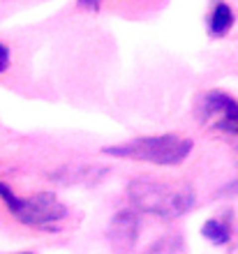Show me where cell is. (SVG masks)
<instances>
[{
	"label": "cell",
	"mask_w": 238,
	"mask_h": 254,
	"mask_svg": "<svg viewBox=\"0 0 238 254\" xmlns=\"http://www.w3.org/2000/svg\"><path fill=\"white\" fill-rule=\"evenodd\" d=\"M127 196L137 210H144L148 215L173 220L185 215L194 203V192L190 185L180 181H162V178H134L127 185Z\"/></svg>",
	"instance_id": "cell-1"
},
{
	"label": "cell",
	"mask_w": 238,
	"mask_h": 254,
	"mask_svg": "<svg viewBox=\"0 0 238 254\" xmlns=\"http://www.w3.org/2000/svg\"><path fill=\"white\" fill-rule=\"evenodd\" d=\"M192 139L178 134H162V136H139L134 141L120 143V146L104 148L106 155L113 157H127L137 162H151L158 167H178L180 162L192 153Z\"/></svg>",
	"instance_id": "cell-2"
},
{
	"label": "cell",
	"mask_w": 238,
	"mask_h": 254,
	"mask_svg": "<svg viewBox=\"0 0 238 254\" xmlns=\"http://www.w3.org/2000/svg\"><path fill=\"white\" fill-rule=\"evenodd\" d=\"M12 215L19 222L28 224V227H51V224H56V222H60L65 217L67 208L53 194L40 192L35 196L21 199Z\"/></svg>",
	"instance_id": "cell-3"
},
{
	"label": "cell",
	"mask_w": 238,
	"mask_h": 254,
	"mask_svg": "<svg viewBox=\"0 0 238 254\" xmlns=\"http://www.w3.org/2000/svg\"><path fill=\"white\" fill-rule=\"evenodd\" d=\"M213 116H218V129L232 134L238 132V100H234L232 95L222 93V90H211L199 100V121L206 123Z\"/></svg>",
	"instance_id": "cell-4"
},
{
	"label": "cell",
	"mask_w": 238,
	"mask_h": 254,
	"mask_svg": "<svg viewBox=\"0 0 238 254\" xmlns=\"http://www.w3.org/2000/svg\"><path fill=\"white\" fill-rule=\"evenodd\" d=\"M139 238V215L134 210H120L111 220L109 241L116 252H130Z\"/></svg>",
	"instance_id": "cell-5"
},
{
	"label": "cell",
	"mask_w": 238,
	"mask_h": 254,
	"mask_svg": "<svg viewBox=\"0 0 238 254\" xmlns=\"http://www.w3.org/2000/svg\"><path fill=\"white\" fill-rule=\"evenodd\" d=\"M234 21H236L234 9L220 0L218 5L213 7L211 16H208V33H211V37H225L234 28Z\"/></svg>",
	"instance_id": "cell-6"
},
{
	"label": "cell",
	"mask_w": 238,
	"mask_h": 254,
	"mask_svg": "<svg viewBox=\"0 0 238 254\" xmlns=\"http://www.w3.org/2000/svg\"><path fill=\"white\" fill-rule=\"evenodd\" d=\"M201 236L213 245H227L232 241V227H229V222L220 220V217H211V220L204 222Z\"/></svg>",
	"instance_id": "cell-7"
},
{
	"label": "cell",
	"mask_w": 238,
	"mask_h": 254,
	"mask_svg": "<svg viewBox=\"0 0 238 254\" xmlns=\"http://www.w3.org/2000/svg\"><path fill=\"white\" fill-rule=\"evenodd\" d=\"M180 250V238L178 236H164V238H159L148 254H176Z\"/></svg>",
	"instance_id": "cell-8"
},
{
	"label": "cell",
	"mask_w": 238,
	"mask_h": 254,
	"mask_svg": "<svg viewBox=\"0 0 238 254\" xmlns=\"http://www.w3.org/2000/svg\"><path fill=\"white\" fill-rule=\"evenodd\" d=\"M0 199L5 201V206H7V210L9 213H14L16 210V206H19V201H21V196H16V194L12 192V190L7 188L5 183L0 181Z\"/></svg>",
	"instance_id": "cell-9"
},
{
	"label": "cell",
	"mask_w": 238,
	"mask_h": 254,
	"mask_svg": "<svg viewBox=\"0 0 238 254\" xmlns=\"http://www.w3.org/2000/svg\"><path fill=\"white\" fill-rule=\"evenodd\" d=\"M7 67H9V49L0 42V74L5 72Z\"/></svg>",
	"instance_id": "cell-10"
},
{
	"label": "cell",
	"mask_w": 238,
	"mask_h": 254,
	"mask_svg": "<svg viewBox=\"0 0 238 254\" xmlns=\"http://www.w3.org/2000/svg\"><path fill=\"white\" fill-rule=\"evenodd\" d=\"M102 0H79V7H88V9H97Z\"/></svg>",
	"instance_id": "cell-11"
},
{
	"label": "cell",
	"mask_w": 238,
	"mask_h": 254,
	"mask_svg": "<svg viewBox=\"0 0 238 254\" xmlns=\"http://www.w3.org/2000/svg\"><path fill=\"white\" fill-rule=\"evenodd\" d=\"M16 254H33V252H16Z\"/></svg>",
	"instance_id": "cell-12"
}]
</instances>
